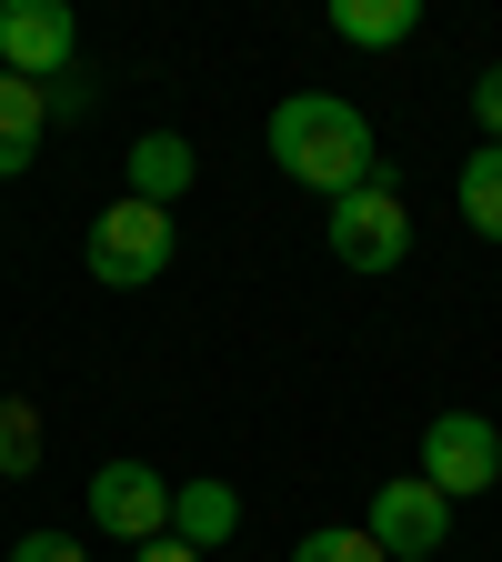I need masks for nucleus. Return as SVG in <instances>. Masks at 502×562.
Returning <instances> with one entry per match:
<instances>
[{"label": "nucleus", "instance_id": "1", "mask_svg": "<svg viewBox=\"0 0 502 562\" xmlns=\"http://www.w3.org/2000/svg\"><path fill=\"white\" fill-rule=\"evenodd\" d=\"M261 140H271V171H281V181H302V191H322V201L382 181V161H372V121L352 111L342 91H292V101L271 111Z\"/></svg>", "mask_w": 502, "mask_h": 562}, {"label": "nucleus", "instance_id": "2", "mask_svg": "<svg viewBox=\"0 0 502 562\" xmlns=\"http://www.w3.org/2000/svg\"><path fill=\"white\" fill-rule=\"evenodd\" d=\"M171 251H181V232H171V211H152V201H111V211H91V232H81V271L101 281V292H141V281H161L171 271Z\"/></svg>", "mask_w": 502, "mask_h": 562}, {"label": "nucleus", "instance_id": "3", "mask_svg": "<svg viewBox=\"0 0 502 562\" xmlns=\"http://www.w3.org/2000/svg\"><path fill=\"white\" fill-rule=\"evenodd\" d=\"M322 241H332L342 271H402V251H412V201L392 181H362V191H342L322 211Z\"/></svg>", "mask_w": 502, "mask_h": 562}, {"label": "nucleus", "instance_id": "4", "mask_svg": "<svg viewBox=\"0 0 502 562\" xmlns=\"http://www.w3.org/2000/svg\"><path fill=\"white\" fill-rule=\"evenodd\" d=\"M412 472L433 482L443 503H472V492L502 482V432H492L482 412H433V422H422V462Z\"/></svg>", "mask_w": 502, "mask_h": 562}, {"label": "nucleus", "instance_id": "5", "mask_svg": "<svg viewBox=\"0 0 502 562\" xmlns=\"http://www.w3.org/2000/svg\"><path fill=\"white\" fill-rule=\"evenodd\" d=\"M91 522H101L111 542H131V552L161 542V532H171V482H161L152 462H131V452L101 462V472H91Z\"/></svg>", "mask_w": 502, "mask_h": 562}, {"label": "nucleus", "instance_id": "6", "mask_svg": "<svg viewBox=\"0 0 502 562\" xmlns=\"http://www.w3.org/2000/svg\"><path fill=\"white\" fill-rule=\"evenodd\" d=\"M362 532L382 542V562H433V552L453 542V503H443V492L412 472V482H382V492H372Z\"/></svg>", "mask_w": 502, "mask_h": 562}, {"label": "nucleus", "instance_id": "7", "mask_svg": "<svg viewBox=\"0 0 502 562\" xmlns=\"http://www.w3.org/2000/svg\"><path fill=\"white\" fill-rule=\"evenodd\" d=\"M0 70H21V81L81 70V21L60 0H0Z\"/></svg>", "mask_w": 502, "mask_h": 562}, {"label": "nucleus", "instance_id": "8", "mask_svg": "<svg viewBox=\"0 0 502 562\" xmlns=\"http://www.w3.org/2000/svg\"><path fill=\"white\" fill-rule=\"evenodd\" d=\"M242 532V492L232 482H171V542H191L201 562Z\"/></svg>", "mask_w": 502, "mask_h": 562}, {"label": "nucleus", "instance_id": "9", "mask_svg": "<svg viewBox=\"0 0 502 562\" xmlns=\"http://www.w3.org/2000/svg\"><path fill=\"white\" fill-rule=\"evenodd\" d=\"M121 171H131V201H152V211H171V201L191 191V171H201V161H191V140H181V131H141Z\"/></svg>", "mask_w": 502, "mask_h": 562}, {"label": "nucleus", "instance_id": "10", "mask_svg": "<svg viewBox=\"0 0 502 562\" xmlns=\"http://www.w3.org/2000/svg\"><path fill=\"white\" fill-rule=\"evenodd\" d=\"M41 131H51V111H41V81L0 70V181H21V171L41 161Z\"/></svg>", "mask_w": 502, "mask_h": 562}, {"label": "nucleus", "instance_id": "11", "mask_svg": "<svg viewBox=\"0 0 502 562\" xmlns=\"http://www.w3.org/2000/svg\"><path fill=\"white\" fill-rule=\"evenodd\" d=\"M422 31V0H332V41L352 50H402Z\"/></svg>", "mask_w": 502, "mask_h": 562}, {"label": "nucleus", "instance_id": "12", "mask_svg": "<svg viewBox=\"0 0 502 562\" xmlns=\"http://www.w3.org/2000/svg\"><path fill=\"white\" fill-rule=\"evenodd\" d=\"M453 211H462V232H472V241H502V140H482V151L462 161Z\"/></svg>", "mask_w": 502, "mask_h": 562}, {"label": "nucleus", "instance_id": "13", "mask_svg": "<svg viewBox=\"0 0 502 562\" xmlns=\"http://www.w3.org/2000/svg\"><path fill=\"white\" fill-rule=\"evenodd\" d=\"M41 472V412L0 392V482H31Z\"/></svg>", "mask_w": 502, "mask_h": 562}, {"label": "nucleus", "instance_id": "14", "mask_svg": "<svg viewBox=\"0 0 502 562\" xmlns=\"http://www.w3.org/2000/svg\"><path fill=\"white\" fill-rule=\"evenodd\" d=\"M292 562H382V542H372L362 522H322V532L292 542Z\"/></svg>", "mask_w": 502, "mask_h": 562}, {"label": "nucleus", "instance_id": "15", "mask_svg": "<svg viewBox=\"0 0 502 562\" xmlns=\"http://www.w3.org/2000/svg\"><path fill=\"white\" fill-rule=\"evenodd\" d=\"M41 111L51 121H91L101 111V81H91V70H60V81H41Z\"/></svg>", "mask_w": 502, "mask_h": 562}, {"label": "nucleus", "instance_id": "16", "mask_svg": "<svg viewBox=\"0 0 502 562\" xmlns=\"http://www.w3.org/2000/svg\"><path fill=\"white\" fill-rule=\"evenodd\" d=\"M472 131H482V140H502V60L472 81Z\"/></svg>", "mask_w": 502, "mask_h": 562}, {"label": "nucleus", "instance_id": "17", "mask_svg": "<svg viewBox=\"0 0 502 562\" xmlns=\"http://www.w3.org/2000/svg\"><path fill=\"white\" fill-rule=\"evenodd\" d=\"M11 562H81V542H70V532H21Z\"/></svg>", "mask_w": 502, "mask_h": 562}, {"label": "nucleus", "instance_id": "18", "mask_svg": "<svg viewBox=\"0 0 502 562\" xmlns=\"http://www.w3.org/2000/svg\"><path fill=\"white\" fill-rule=\"evenodd\" d=\"M131 562H201V552H191V542H171V532H161V542H141V552H131Z\"/></svg>", "mask_w": 502, "mask_h": 562}]
</instances>
